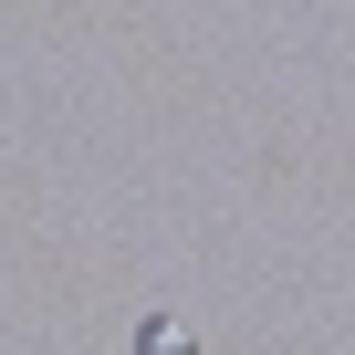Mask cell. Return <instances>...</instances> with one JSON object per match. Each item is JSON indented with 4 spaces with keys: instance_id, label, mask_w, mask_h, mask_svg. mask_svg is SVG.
I'll list each match as a JSON object with an SVG mask.
<instances>
[{
    "instance_id": "6da1fadb",
    "label": "cell",
    "mask_w": 355,
    "mask_h": 355,
    "mask_svg": "<svg viewBox=\"0 0 355 355\" xmlns=\"http://www.w3.org/2000/svg\"><path fill=\"white\" fill-rule=\"evenodd\" d=\"M125 355H199V334L178 324V313H146V324L125 334Z\"/></svg>"
}]
</instances>
